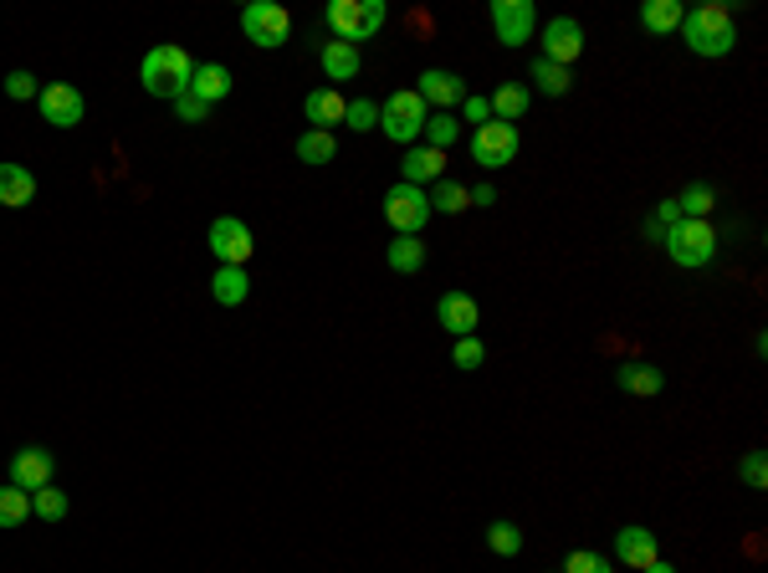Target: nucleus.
<instances>
[{"label":"nucleus","instance_id":"412c9836","mask_svg":"<svg viewBox=\"0 0 768 573\" xmlns=\"http://www.w3.org/2000/svg\"><path fill=\"white\" fill-rule=\"evenodd\" d=\"M36 200V175L26 164H0V206L6 210H26Z\"/></svg>","mask_w":768,"mask_h":573},{"label":"nucleus","instance_id":"a211bd4d","mask_svg":"<svg viewBox=\"0 0 768 573\" xmlns=\"http://www.w3.org/2000/svg\"><path fill=\"white\" fill-rule=\"evenodd\" d=\"M190 98H200L206 108L231 98V67H226V62H200L190 73Z\"/></svg>","mask_w":768,"mask_h":573},{"label":"nucleus","instance_id":"ddd939ff","mask_svg":"<svg viewBox=\"0 0 768 573\" xmlns=\"http://www.w3.org/2000/svg\"><path fill=\"white\" fill-rule=\"evenodd\" d=\"M36 98H42V118L52 129H77L83 113H88V103H83V92H77L73 82H46Z\"/></svg>","mask_w":768,"mask_h":573},{"label":"nucleus","instance_id":"4c0bfd02","mask_svg":"<svg viewBox=\"0 0 768 573\" xmlns=\"http://www.w3.org/2000/svg\"><path fill=\"white\" fill-rule=\"evenodd\" d=\"M738 476L748 486H754V492H764V482H768V461H764V451H748V456H743V466H738Z\"/></svg>","mask_w":768,"mask_h":573},{"label":"nucleus","instance_id":"72a5a7b5","mask_svg":"<svg viewBox=\"0 0 768 573\" xmlns=\"http://www.w3.org/2000/svg\"><path fill=\"white\" fill-rule=\"evenodd\" d=\"M487 548L497 553V559H517V553H523V532H517V522H492Z\"/></svg>","mask_w":768,"mask_h":573},{"label":"nucleus","instance_id":"9d476101","mask_svg":"<svg viewBox=\"0 0 768 573\" xmlns=\"http://www.w3.org/2000/svg\"><path fill=\"white\" fill-rule=\"evenodd\" d=\"M538 42H544V52H538V57L559 62V67H569V73H574V62L584 57V26H579L574 15H553V21L538 31Z\"/></svg>","mask_w":768,"mask_h":573},{"label":"nucleus","instance_id":"4be33fe9","mask_svg":"<svg viewBox=\"0 0 768 573\" xmlns=\"http://www.w3.org/2000/svg\"><path fill=\"white\" fill-rule=\"evenodd\" d=\"M318 62H323V73H328V88H333V82H349V77H359V67H364L359 46H349V42H323Z\"/></svg>","mask_w":768,"mask_h":573},{"label":"nucleus","instance_id":"c85d7f7f","mask_svg":"<svg viewBox=\"0 0 768 573\" xmlns=\"http://www.w3.org/2000/svg\"><path fill=\"white\" fill-rule=\"evenodd\" d=\"M297 159H303V164H333V159H339V139L323 133V129L297 133Z\"/></svg>","mask_w":768,"mask_h":573},{"label":"nucleus","instance_id":"f3484780","mask_svg":"<svg viewBox=\"0 0 768 573\" xmlns=\"http://www.w3.org/2000/svg\"><path fill=\"white\" fill-rule=\"evenodd\" d=\"M399 179L405 185H436V179H446V154L441 148H426V144H410V154H405V164H399Z\"/></svg>","mask_w":768,"mask_h":573},{"label":"nucleus","instance_id":"f704fd0d","mask_svg":"<svg viewBox=\"0 0 768 573\" xmlns=\"http://www.w3.org/2000/svg\"><path fill=\"white\" fill-rule=\"evenodd\" d=\"M343 123H349L354 133L380 129V103H370V98H354V103L343 108Z\"/></svg>","mask_w":768,"mask_h":573},{"label":"nucleus","instance_id":"4468645a","mask_svg":"<svg viewBox=\"0 0 768 573\" xmlns=\"http://www.w3.org/2000/svg\"><path fill=\"white\" fill-rule=\"evenodd\" d=\"M52 471H57V461H52L46 445H21V451L11 456V486H21V492H42V486H52Z\"/></svg>","mask_w":768,"mask_h":573},{"label":"nucleus","instance_id":"cd10ccee","mask_svg":"<svg viewBox=\"0 0 768 573\" xmlns=\"http://www.w3.org/2000/svg\"><path fill=\"white\" fill-rule=\"evenodd\" d=\"M533 88L548 92V98H563V92L574 88V73L569 67H559V62H544V57H533Z\"/></svg>","mask_w":768,"mask_h":573},{"label":"nucleus","instance_id":"39448f33","mask_svg":"<svg viewBox=\"0 0 768 573\" xmlns=\"http://www.w3.org/2000/svg\"><path fill=\"white\" fill-rule=\"evenodd\" d=\"M661 241H666V251H671V262L687 266V272H696V266H707L712 256H717V231H712V221H677Z\"/></svg>","mask_w":768,"mask_h":573},{"label":"nucleus","instance_id":"a878e982","mask_svg":"<svg viewBox=\"0 0 768 573\" xmlns=\"http://www.w3.org/2000/svg\"><path fill=\"white\" fill-rule=\"evenodd\" d=\"M210 293H216V302H221V308H241V302H246V293H252L246 266H221V272H216V282H210Z\"/></svg>","mask_w":768,"mask_h":573},{"label":"nucleus","instance_id":"ea45409f","mask_svg":"<svg viewBox=\"0 0 768 573\" xmlns=\"http://www.w3.org/2000/svg\"><path fill=\"white\" fill-rule=\"evenodd\" d=\"M175 118H179V123H206L210 108L200 103V98H190V92H185V98H175Z\"/></svg>","mask_w":768,"mask_h":573},{"label":"nucleus","instance_id":"a19ab883","mask_svg":"<svg viewBox=\"0 0 768 573\" xmlns=\"http://www.w3.org/2000/svg\"><path fill=\"white\" fill-rule=\"evenodd\" d=\"M461 118H467V123H476V129H482V123H492L487 98H472V92H467V103H461Z\"/></svg>","mask_w":768,"mask_h":573},{"label":"nucleus","instance_id":"dca6fc26","mask_svg":"<svg viewBox=\"0 0 768 573\" xmlns=\"http://www.w3.org/2000/svg\"><path fill=\"white\" fill-rule=\"evenodd\" d=\"M615 559H621L625 569L646 573L650 563L661 559V548H656V532H650V528H640V522H630V528H621V532H615Z\"/></svg>","mask_w":768,"mask_h":573},{"label":"nucleus","instance_id":"37998d69","mask_svg":"<svg viewBox=\"0 0 768 573\" xmlns=\"http://www.w3.org/2000/svg\"><path fill=\"white\" fill-rule=\"evenodd\" d=\"M646 573H677V569H671V563H666V559H656V563H650V569Z\"/></svg>","mask_w":768,"mask_h":573},{"label":"nucleus","instance_id":"20e7f679","mask_svg":"<svg viewBox=\"0 0 768 573\" xmlns=\"http://www.w3.org/2000/svg\"><path fill=\"white\" fill-rule=\"evenodd\" d=\"M426 103H420V92L415 88H399V92H390L380 103V129H384V139H395V144H420V133H426Z\"/></svg>","mask_w":768,"mask_h":573},{"label":"nucleus","instance_id":"7c9ffc66","mask_svg":"<svg viewBox=\"0 0 768 573\" xmlns=\"http://www.w3.org/2000/svg\"><path fill=\"white\" fill-rule=\"evenodd\" d=\"M31 517V492H21V486H0V528H21Z\"/></svg>","mask_w":768,"mask_h":573},{"label":"nucleus","instance_id":"79ce46f5","mask_svg":"<svg viewBox=\"0 0 768 573\" xmlns=\"http://www.w3.org/2000/svg\"><path fill=\"white\" fill-rule=\"evenodd\" d=\"M472 206H497V190H492V185H476V190H472Z\"/></svg>","mask_w":768,"mask_h":573},{"label":"nucleus","instance_id":"58836bf2","mask_svg":"<svg viewBox=\"0 0 768 573\" xmlns=\"http://www.w3.org/2000/svg\"><path fill=\"white\" fill-rule=\"evenodd\" d=\"M36 92H42V88H36V77H31V73H11V77H6V98H15V103H26V98H36Z\"/></svg>","mask_w":768,"mask_h":573},{"label":"nucleus","instance_id":"aec40b11","mask_svg":"<svg viewBox=\"0 0 768 573\" xmlns=\"http://www.w3.org/2000/svg\"><path fill=\"white\" fill-rule=\"evenodd\" d=\"M343 108H349V98H339V88H312L303 98V118L323 133H333V123H343Z\"/></svg>","mask_w":768,"mask_h":573},{"label":"nucleus","instance_id":"0eeeda50","mask_svg":"<svg viewBox=\"0 0 768 573\" xmlns=\"http://www.w3.org/2000/svg\"><path fill=\"white\" fill-rule=\"evenodd\" d=\"M384 221L395 225V235H420L430 221L426 190H420V185H405V179L390 185V190H384Z\"/></svg>","mask_w":768,"mask_h":573},{"label":"nucleus","instance_id":"f8f14e48","mask_svg":"<svg viewBox=\"0 0 768 573\" xmlns=\"http://www.w3.org/2000/svg\"><path fill=\"white\" fill-rule=\"evenodd\" d=\"M415 92H420V103L436 108V113H457V108L467 103V82H461L457 73H446V67H430V73H420Z\"/></svg>","mask_w":768,"mask_h":573},{"label":"nucleus","instance_id":"6ab92c4d","mask_svg":"<svg viewBox=\"0 0 768 573\" xmlns=\"http://www.w3.org/2000/svg\"><path fill=\"white\" fill-rule=\"evenodd\" d=\"M615 384H621L625 395H636V399H656L666 389V374L656 364H640V359H630V364L615 368Z\"/></svg>","mask_w":768,"mask_h":573},{"label":"nucleus","instance_id":"473e14b6","mask_svg":"<svg viewBox=\"0 0 768 573\" xmlns=\"http://www.w3.org/2000/svg\"><path fill=\"white\" fill-rule=\"evenodd\" d=\"M31 517H42V522H62V517H67V492H57V486L31 492Z\"/></svg>","mask_w":768,"mask_h":573},{"label":"nucleus","instance_id":"e433bc0d","mask_svg":"<svg viewBox=\"0 0 768 573\" xmlns=\"http://www.w3.org/2000/svg\"><path fill=\"white\" fill-rule=\"evenodd\" d=\"M482 359H487V349H482V339H457L451 343V364L457 368H482Z\"/></svg>","mask_w":768,"mask_h":573},{"label":"nucleus","instance_id":"7ed1b4c3","mask_svg":"<svg viewBox=\"0 0 768 573\" xmlns=\"http://www.w3.org/2000/svg\"><path fill=\"white\" fill-rule=\"evenodd\" d=\"M384 21H390L384 0H333V5H328V31H333V42H349V46L380 36Z\"/></svg>","mask_w":768,"mask_h":573},{"label":"nucleus","instance_id":"f257e3e1","mask_svg":"<svg viewBox=\"0 0 768 573\" xmlns=\"http://www.w3.org/2000/svg\"><path fill=\"white\" fill-rule=\"evenodd\" d=\"M681 42L692 57H733L738 46V26H733V5L727 0H707L696 11L681 15Z\"/></svg>","mask_w":768,"mask_h":573},{"label":"nucleus","instance_id":"5701e85b","mask_svg":"<svg viewBox=\"0 0 768 573\" xmlns=\"http://www.w3.org/2000/svg\"><path fill=\"white\" fill-rule=\"evenodd\" d=\"M681 15H687L681 0H646L640 5V31L646 36H671V31H681Z\"/></svg>","mask_w":768,"mask_h":573},{"label":"nucleus","instance_id":"2eb2a0df","mask_svg":"<svg viewBox=\"0 0 768 573\" xmlns=\"http://www.w3.org/2000/svg\"><path fill=\"white\" fill-rule=\"evenodd\" d=\"M436 323L451 333V339H472L476 328H482V308H476V297L467 293H446L436 302Z\"/></svg>","mask_w":768,"mask_h":573},{"label":"nucleus","instance_id":"bb28decb","mask_svg":"<svg viewBox=\"0 0 768 573\" xmlns=\"http://www.w3.org/2000/svg\"><path fill=\"white\" fill-rule=\"evenodd\" d=\"M528 103H533V92L523 88V82H507V88H497L487 98V108H492V118H497V123H517V118L528 113Z\"/></svg>","mask_w":768,"mask_h":573},{"label":"nucleus","instance_id":"6e6552de","mask_svg":"<svg viewBox=\"0 0 768 573\" xmlns=\"http://www.w3.org/2000/svg\"><path fill=\"white\" fill-rule=\"evenodd\" d=\"M517 148H523V133H517V123H482V129H472V164H482V169H503V164L517 159Z\"/></svg>","mask_w":768,"mask_h":573},{"label":"nucleus","instance_id":"c756f323","mask_svg":"<svg viewBox=\"0 0 768 573\" xmlns=\"http://www.w3.org/2000/svg\"><path fill=\"white\" fill-rule=\"evenodd\" d=\"M420 139H426V148H441V154H446V148L461 139V118L457 113H430Z\"/></svg>","mask_w":768,"mask_h":573},{"label":"nucleus","instance_id":"2f4dec72","mask_svg":"<svg viewBox=\"0 0 768 573\" xmlns=\"http://www.w3.org/2000/svg\"><path fill=\"white\" fill-rule=\"evenodd\" d=\"M712 200H717V190H712V185H692L687 195H677L681 221H707V216H712Z\"/></svg>","mask_w":768,"mask_h":573},{"label":"nucleus","instance_id":"c9c22d12","mask_svg":"<svg viewBox=\"0 0 768 573\" xmlns=\"http://www.w3.org/2000/svg\"><path fill=\"white\" fill-rule=\"evenodd\" d=\"M563 573H615V563L605 553H590V548H574L569 559H563Z\"/></svg>","mask_w":768,"mask_h":573},{"label":"nucleus","instance_id":"423d86ee","mask_svg":"<svg viewBox=\"0 0 768 573\" xmlns=\"http://www.w3.org/2000/svg\"><path fill=\"white\" fill-rule=\"evenodd\" d=\"M241 31H246V42L252 46L272 52V46H287V36H293V15H287V5H277V0H252V5L241 11Z\"/></svg>","mask_w":768,"mask_h":573},{"label":"nucleus","instance_id":"393cba45","mask_svg":"<svg viewBox=\"0 0 768 573\" xmlns=\"http://www.w3.org/2000/svg\"><path fill=\"white\" fill-rule=\"evenodd\" d=\"M384 262H390V272H399V277H415V272L426 266V241H420V235H395L390 251H384Z\"/></svg>","mask_w":768,"mask_h":573},{"label":"nucleus","instance_id":"f03ea898","mask_svg":"<svg viewBox=\"0 0 768 573\" xmlns=\"http://www.w3.org/2000/svg\"><path fill=\"white\" fill-rule=\"evenodd\" d=\"M190 73H195L190 52L175 46V42L154 46V52H144V62H139V82H144V92L149 98H169V103L190 92Z\"/></svg>","mask_w":768,"mask_h":573},{"label":"nucleus","instance_id":"9b49d317","mask_svg":"<svg viewBox=\"0 0 768 573\" xmlns=\"http://www.w3.org/2000/svg\"><path fill=\"white\" fill-rule=\"evenodd\" d=\"M533 26H538L533 0H492V31H497V42L503 46L533 42Z\"/></svg>","mask_w":768,"mask_h":573},{"label":"nucleus","instance_id":"b1692460","mask_svg":"<svg viewBox=\"0 0 768 573\" xmlns=\"http://www.w3.org/2000/svg\"><path fill=\"white\" fill-rule=\"evenodd\" d=\"M426 200H430V216H436V210H441V216H461V210H472V190H467V185H461V179H436V185H430L426 190Z\"/></svg>","mask_w":768,"mask_h":573},{"label":"nucleus","instance_id":"1a4fd4ad","mask_svg":"<svg viewBox=\"0 0 768 573\" xmlns=\"http://www.w3.org/2000/svg\"><path fill=\"white\" fill-rule=\"evenodd\" d=\"M206 246L216 251V262H221V266H246V262H252V251H256V235H252V225L241 221V216H216V221H210Z\"/></svg>","mask_w":768,"mask_h":573}]
</instances>
